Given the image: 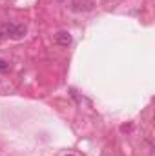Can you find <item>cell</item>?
<instances>
[{
  "mask_svg": "<svg viewBox=\"0 0 155 156\" xmlns=\"http://www.w3.org/2000/svg\"><path fill=\"white\" fill-rule=\"evenodd\" d=\"M4 33H6V38L18 40L26 35V26L17 22H4Z\"/></svg>",
  "mask_w": 155,
  "mask_h": 156,
  "instance_id": "6da1fadb",
  "label": "cell"
},
{
  "mask_svg": "<svg viewBox=\"0 0 155 156\" xmlns=\"http://www.w3.org/2000/svg\"><path fill=\"white\" fill-rule=\"evenodd\" d=\"M95 5L93 0H71V9L73 11H91Z\"/></svg>",
  "mask_w": 155,
  "mask_h": 156,
  "instance_id": "7a4b0ae2",
  "label": "cell"
},
{
  "mask_svg": "<svg viewBox=\"0 0 155 156\" xmlns=\"http://www.w3.org/2000/svg\"><path fill=\"white\" fill-rule=\"evenodd\" d=\"M71 33H68V31H59L57 35H55V44L57 45H62V47H68L70 44H71Z\"/></svg>",
  "mask_w": 155,
  "mask_h": 156,
  "instance_id": "3957f363",
  "label": "cell"
},
{
  "mask_svg": "<svg viewBox=\"0 0 155 156\" xmlns=\"http://www.w3.org/2000/svg\"><path fill=\"white\" fill-rule=\"evenodd\" d=\"M9 67H11V66H9L7 62H4V60H0V71H2V73H6V71H9Z\"/></svg>",
  "mask_w": 155,
  "mask_h": 156,
  "instance_id": "277c9868",
  "label": "cell"
},
{
  "mask_svg": "<svg viewBox=\"0 0 155 156\" xmlns=\"http://www.w3.org/2000/svg\"><path fill=\"white\" fill-rule=\"evenodd\" d=\"M66 156H75V154H66Z\"/></svg>",
  "mask_w": 155,
  "mask_h": 156,
  "instance_id": "5b68a950",
  "label": "cell"
}]
</instances>
